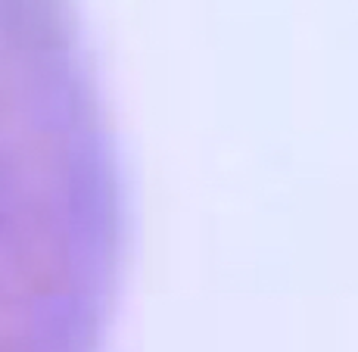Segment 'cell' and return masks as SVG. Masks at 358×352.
Masks as SVG:
<instances>
[{"instance_id": "1", "label": "cell", "mask_w": 358, "mask_h": 352, "mask_svg": "<svg viewBox=\"0 0 358 352\" xmlns=\"http://www.w3.org/2000/svg\"><path fill=\"white\" fill-rule=\"evenodd\" d=\"M125 256L119 141L75 0H0V352H103Z\"/></svg>"}]
</instances>
